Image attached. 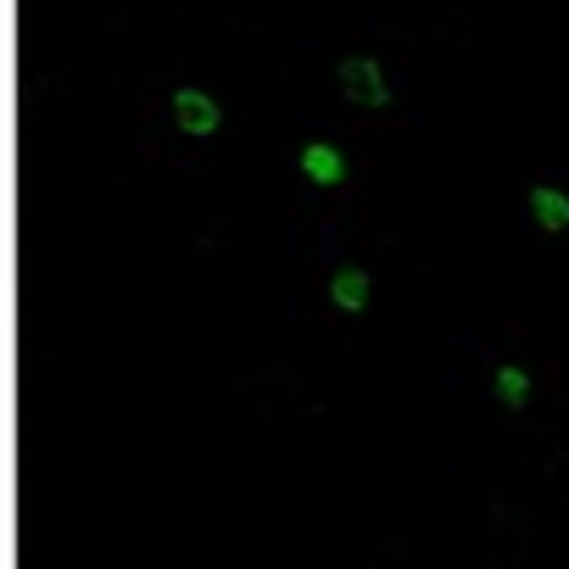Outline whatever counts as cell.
<instances>
[{"mask_svg":"<svg viewBox=\"0 0 569 569\" xmlns=\"http://www.w3.org/2000/svg\"><path fill=\"white\" fill-rule=\"evenodd\" d=\"M525 207H531V218H536L542 234H569V190L536 184L531 196H525Z\"/></svg>","mask_w":569,"mask_h":569,"instance_id":"3","label":"cell"},{"mask_svg":"<svg viewBox=\"0 0 569 569\" xmlns=\"http://www.w3.org/2000/svg\"><path fill=\"white\" fill-rule=\"evenodd\" d=\"M531 391H536V379H531V368H519V363H503V368H492V397L503 402V408H531Z\"/></svg>","mask_w":569,"mask_h":569,"instance_id":"4","label":"cell"},{"mask_svg":"<svg viewBox=\"0 0 569 569\" xmlns=\"http://www.w3.org/2000/svg\"><path fill=\"white\" fill-rule=\"evenodd\" d=\"M173 118H179L184 134H202V140L223 123V112L213 107V95H207V89H179V95H173Z\"/></svg>","mask_w":569,"mask_h":569,"instance_id":"2","label":"cell"},{"mask_svg":"<svg viewBox=\"0 0 569 569\" xmlns=\"http://www.w3.org/2000/svg\"><path fill=\"white\" fill-rule=\"evenodd\" d=\"M341 95H347V101H358V107H386L391 101V84H386V73H379L374 57H347L341 62Z\"/></svg>","mask_w":569,"mask_h":569,"instance_id":"1","label":"cell"},{"mask_svg":"<svg viewBox=\"0 0 569 569\" xmlns=\"http://www.w3.org/2000/svg\"><path fill=\"white\" fill-rule=\"evenodd\" d=\"M329 296H336L341 313H358V307L368 302V274H363V268H341V274H336V291H329Z\"/></svg>","mask_w":569,"mask_h":569,"instance_id":"6","label":"cell"},{"mask_svg":"<svg viewBox=\"0 0 569 569\" xmlns=\"http://www.w3.org/2000/svg\"><path fill=\"white\" fill-rule=\"evenodd\" d=\"M302 173L318 184H341V152L336 146H307L302 152Z\"/></svg>","mask_w":569,"mask_h":569,"instance_id":"5","label":"cell"}]
</instances>
